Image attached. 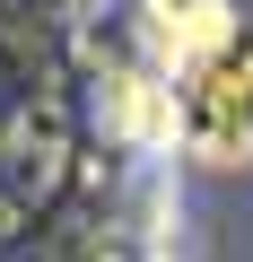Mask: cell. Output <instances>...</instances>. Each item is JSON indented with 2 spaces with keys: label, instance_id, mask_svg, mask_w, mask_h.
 I'll return each mask as SVG.
<instances>
[{
  "label": "cell",
  "instance_id": "obj_1",
  "mask_svg": "<svg viewBox=\"0 0 253 262\" xmlns=\"http://www.w3.org/2000/svg\"><path fill=\"white\" fill-rule=\"evenodd\" d=\"M149 53L166 96V140L192 166H253V9L149 0Z\"/></svg>",
  "mask_w": 253,
  "mask_h": 262
}]
</instances>
